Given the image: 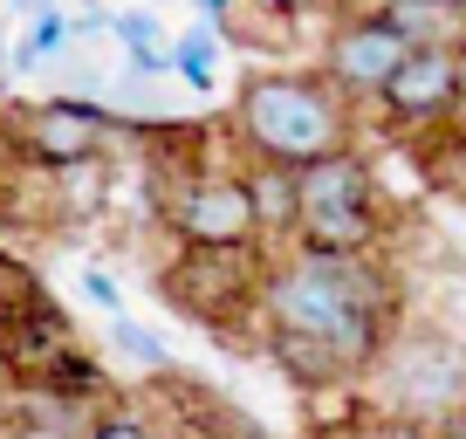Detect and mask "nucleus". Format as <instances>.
I'll use <instances>...</instances> for the list:
<instances>
[{
  "label": "nucleus",
  "instance_id": "obj_1",
  "mask_svg": "<svg viewBox=\"0 0 466 439\" xmlns=\"http://www.w3.org/2000/svg\"><path fill=\"white\" fill-rule=\"evenodd\" d=\"M405 322V295L384 254H322V248H275L261 268V337L316 343L350 384L370 371V357Z\"/></svg>",
  "mask_w": 466,
  "mask_h": 439
},
{
  "label": "nucleus",
  "instance_id": "obj_2",
  "mask_svg": "<svg viewBox=\"0 0 466 439\" xmlns=\"http://www.w3.org/2000/svg\"><path fill=\"white\" fill-rule=\"evenodd\" d=\"M364 110L343 97L322 69H254L240 76L227 110V145L240 165H316L329 151H350L364 131Z\"/></svg>",
  "mask_w": 466,
  "mask_h": 439
},
{
  "label": "nucleus",
  "instance_id": "obj_3",
  "mask_svg": "<svg viewBox=\"0 0 466 439\" xmlns=\"http://www.w3.org/2000/svg\"><path fill=\"white\" fill-rule=\"evenodd\" d=\"M357 384H364L378 419L419 425V433H446L452 405L466 398V343L446 337V330H411V322H398L391 343L370 357V371Z\"/></svg>",
  "mask_w": 466,
  "mask_h": 439
},
{
  "label": "nucleus",
  "instance_id": "obj_4",
  "mask_svg": "<svg viewBox=\"0 0 466 439\" xmlns=\"http://www.w3.org/2000/svg\"><path fill=\"white\" fill-rule=\"evenodd\" d=\"M302 186V220L289 248H322V254H378L391 240V213L378 192V165L364 151H329V158L295 172Z\"/></svg>",
  "mask_w": 466,
  "mask_h": 439
},
{
  "label": "nucleus",
  "instance_id": "obj_5",
  "mask_svg": "<svg viewBox=\"0 0 466 439\" xmlns=\"http://www.w3.org/2000/svg\"><path fill=\"white\" fill-rule=\"evenodd\" d=\"M158 220L178 248H261V220L240 165H178L158 192Z\"/></svg>",
  "mask_w": 466,
  "mask_h": 439
},
{
  "label": "nucleus",
  "instance_id": "obj_6",
  "mask_svg": "<svg viewBox=\"0 0 466 439\" xmlns=\"http://www.w3.org/2000/svg\"><path fill=\"white\" fill-rule=\"evenodd\" d=\"M261 268L268 248H178L158 275V295L206 330H240L261 309Z\"/></svg>",
  "mask_w": 466,
  "mask_h": 439
},
{
  "label": "nucleus",
  "instance_id": "obj_7",
  "mask_svg": "<svg viewBox=\"0 0 466 439\" xmlns=\"http://www.w3.org/2000/svg\"><path fill=\"white\" fill-rule=\"evenodd\" d=\"M116 138V110L96 97H42V103H15L7 117V145L21 165L35 172H62V165H89L103 158Z\"/></svg>",
  "mask_w": 466,
  "mask_h": 439
},
{
  "label": "nucleus",
  "instance_id": "obj_8",
  "mask_svg": "<svg viewBox=\"0 0 466 439\" xmlns=\"http://www.w3.org/2000/svg\"><path fill=\"white\" fill-rule=\"evenodd\" d=\"M405 56H411V42L378 15V7H350V15L322 35V62H316V69L329 76L357 110H364V103L384 97V83L398 76V62H405Z\"/></svg>",
  "mask_w": 466,
  "mask_h": 439
},
{
  "label": "nucleus",
  "instance_id": "obj_9",
  "mask_svg": "<svg viewBox=\"0 0 466 439\" xmlns=\"http://www.w3.org/2000/svg\"><path fill=\"white\" fill-rule=\"evenodd\" d=\"M452 110H460V56L452 48H411L378 97V117L391 131H446Z\"/></svg>",
  "mask_w": 466,
  "mask_h": 439
},
{
  "label": "nucleus",
  "instance_id": "obj_10",
  "mask_svg": "<svg viewBox=\"0 0 466 439\" xmlns=\"http://www.w3.org/2000/svg\"><path fill=\"white\" fill-rule=\"evenodd\" d=\"M248 172V199L254 220H261V248H289L295 240V220H302V186H295V165H240Z\"/></svg>",
  "mask_w": 466,
  "mask_h": 439
},
{
  "label": "nucleus",
  "instance_id": "obj_11",
  "mask_svg": "<svg viewBox=\"0 0 466 439\" xmlns=\"http://www.w3.org/2000/svg\"><path fill=\"white\" fill-rule=\"evenodd\" d=\"M411 48H466V0H370Z\"/></svg>",
  "mask_w": 466,
  "mask_h": 439
},
{
  "label": "nucleus",
  "instance_id": "obj_12",
  "mask_svg": "<svg viewBox=\"0 0 466 439\" xmlns=\"http://www.w3.org/2000/svg\"><path fill=\"white\" fill-rule=\"evenodd\" d=\"M219 56H227V35H219V21H192L186 35H172V76H178L186 89H199V97H213Z\"/></svg>",
  "mask_w": 466,
  "mask_h": 439
},
{
  "label": "nucleus",
  "instance_id": "obj_13",
  "mask_svg": "<svg viewBox=\"0 0 466 439\" xmlns=\"http://www.w3.org/2000/svg\"><path fill=\"white\" fill-rule=\"evenodd\" d=\"M62 48H69V15H62V7H48V15H35L28 35L7 48V62H15V69H48Z\"/></svg>",
  "mask_w": 466,
  "mask_h": 439
},
{
  "label": "nucleus",
  "instance_id": "obj_14",
  "mask_svg": "<svg viewBox=\"0 0 466 439\" xmlns=\"http://www.w3.org/2000/svg\"><path fill=\"white\" fill-rule=\"evenodd\" d=\"M83 439H172V419H158L145 405H103L83 425Z\"/></svg>",
  "mask_w": 466,
  "mask_h": 439
},
{
  "label": "nucleus",
  "instance_id": "obj_15",
  "mask_svg": "<svg viewBox=\"0 0 466 439\" xmlns=\"http://www.w3.org/2000/svg\"><path fill=\"white\" fill-rule=\"evenodd\" d=\"M110 35L124 56H145V48H172V35H165V21L151 15V7H124V15H110Z\"/></svg>",
  "mask_w": 466,
  "mask_h": 439
},
{
  "label": "nucleus",
  "instance_id": "obj_16",
  "mask_svg": "<svg viewBox=\"0 0 466 439\" xmlns=\"http://www.w3.org/2000/svg\"><path fill=\"white\" fill-rule=\"evenodd\" d=\"M103 337H110L116 351L131 357V364H145V371H165V343L151 337L145 322H131V316H110V322H103Z\"/></svg>",
  "mask_w": 466,
  "mask_h": 439
},
{
  "label": "nucleus",
  "instance_id": "obj_17",
  "mask_svg": "<svg viewBox=\"0 0 466 439\" xmlns=\"http://www.w3.org/2000/svg\"><path fill=\"white\" fill-rule=\"evenodd\" d=\"M83 295L103 309V316H124V295H116V281L103 275V268H89V275H83Z\"/></svg>",
  "mask_w": 466,
  "mask_h": 439
},
{
  "label": "nucleus",
  "instance_id": "obj_18",
  "mask_svg": "<svg viewBox=\"0 0 466 439\" xmlns=\"http://www.w3.org/2000/svg\"><path fill=\"white\" fill-rule=\"evenodd\" d=\"M172 439H233V433H219L213 419H192V425H172Z\"/></svg>",
  "mask_w": 466,
  "mask_h": 439
},
{
  "label": "nucleus",
  "instance_id": "obj_19",
  "mask_svg": "<svg viewBox=\"0 0 466 439\" xmlns=\"http://www.w3.org/2000/svg\"><path fill=\"white\" fill-rule=\"evenodd\" d=\"M192 7H199V15H206V21H227V15H233V7H240V0H192Z\"/></svg>",
  "mask_w": 466,
  "mask_h": 439
},
{
  "label": "nucleus",
  "instance_id": "obj_20",
  "mask_svg": "<svg viewBox=\"0 0 466 439\" xmlns=\"http://www.w3.org/2000/svg\"><path fill=\"white\" fill-rule=\"evenodd\" d=\"M439 439H466V398L452 405V419H446V433H439Z\"/></svg>",
  "mask_w": 466,
  "mask_h": 439
},
{
  "label": "nucleus",
  "instance_id": "obj_21",
  "mask_svg": "<svg viewBox=\"0 0 466 439\" xmlns=\"http://www.w3.org/2000/svg\"><path fill=\"white\" fill-rule=\"evenodd\" d=\"M48 7H62V0H15V15H28V21H35V15H48Z\"/></svg>",
  "mask_w": 466,
  "mask_h": 439
},
{
  "label": "nucleus",
  "instance_id": "obj_22",
  "mask_svg": "<svg viewBox=\"0 0 466 439\" xmlns=\"http://www.w3.org/2000/svg\"><path fill=\"white\" fill-rule=\"evenodd\" d=\"M452 124L466 131V48H460V110H452Z\"/></svg>",
  "mask_w": 466,
  "mask_h": 439
},
{
  "label": "nucleus",
  "instance_id": "obj_23",
  "mask_svg": "<svg viewBox=\"0 0 466 439\" xmlns=\"http://www.w3.org/2000/svg\"><path fill=\"white\" fill-rule=\"evenodd\" d=\"M7 289H15V275H7V261H0V302H7Z\"/></svg>",
  "mask_w": 466,
  "mask_h": 439
},
{
  "label": "nucleus",
  "instance_id": "obj_24",
  "mask_svg": "<svg viewBox=\"0 0 466 439\" xmlns=\"http://www.w3.org/2000/svg\"><path fill=\"white\" fill-rule=\"evenodd\" d=\"M0 62H7V42H0Z\"/></svg>",
  "mask_w": 466,
  "mask_h": 439
}]
</instances>
